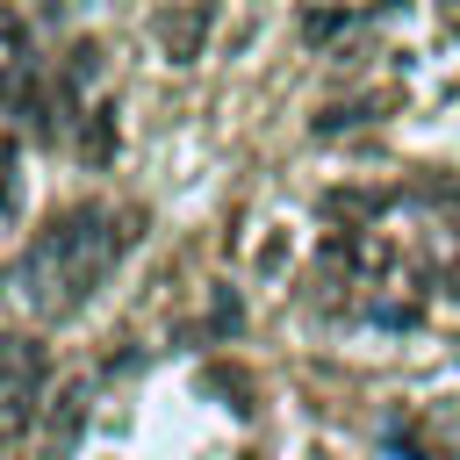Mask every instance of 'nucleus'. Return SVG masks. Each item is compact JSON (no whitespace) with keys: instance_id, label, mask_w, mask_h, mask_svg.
<instances>
[{"instance_id":"0eeeda50","label":"nucleus","mask_w":460,"mask_h":460,"mask_svg":"<svg viewBox=\"0 0 460 460\" xmlns=\"http://www.w3.org/2000/svg\"><path fill=\"white\" fill-rule=\"evenodd\" d=\"M446 22H453V29H460V0H446Z\"/></svg>"},{"instance_id":"39448f33","label":"nucleus","mask_w":460,"mask_h":460,"mask_svg":"<svg viewBox=\"0 0 460 460\" xmlns=\"http://www.w3.org/2000/svg\"><path fill=\"white\" fill-rule=\"evenodd\" d=\"M79 158H86V165H108V158H115V108H108V101L79 108Z\"/></svg>"},{"instance_id":"6e6552de","label":"nucleus","mask_w":460,"mask_h":460,"mask_svg":"<svg viewBox=\"0 0 460 460\" xmlns=\"http://www.w3.org/2000/svg\"><path fill=\"white\" fill-rule=\"evenodd\" d=\"M50 7H65V0H50Z\"/></svg>"},{"instance_id":"f257e3e1","label":"nucleus","mask_w":460,"mask_h":460,"mask_svg":"<svg viewBox=\"0 0 460 460\" xmlns=\"http://www.w3.org/2000/svg\"><path fill=\"white\" fill-rule=\"evenodd\" d=\"M137 244V208H108V201H86V208H65L36 230V244L22 252L14 266V295L29 302V316L58 323L72 316L115 266L122 252Z\"/></svg>"},{"instance_id":"20e7f679","label":"nucleus","mask_w":460,"mask_h":460,"mask_svg":"<svg viewBox=\"0 0 460 460\" xmlns=\"http://www.w3.org/2000/svg\"><path fill=\"white\" fill-rule=\"evenodd\" d=\"M201 43H208V0H180V7L158 14V50H165L172 65H194Z\"/></svg>"},{"instance_id":"423d86ee","label":"nucleus","mask_w":460,"mask_h":460,"mask_svg":"<svg viewBox=\"0 0 460 460\" xmlns=\"http://www.w3.org/2000/svg\"><path fill=\"white\" fill-rule=\"evenodd\" d=\"M446 295H460V266H453V273H446Z\"/></svg>"},{"instance_id":"7ed1b4c3","label":"nucleus","mask_w":460,"mask_h":460,"mask_svg":"<svg viewBox=\"0 0 460 460\" xmlns=\"http://www.w3.org/2000/svg\"><path fill=\"white\" fill-rule=\"evenodd\" d=\"M36 86V50H29V22L14 7H0V108H22Z\"/></svg>"},{"instance_id":"f03ea898","label":"nucleus","mask_w":460,"mask_h":460,"mask_svg":"<svg viewBox=\"0 0 460 460\" xmlns=\"http://www.w3.org/2000/svg\"><path fill=\"white\" fill-rule=\"evenodd\" d=\"M43 381H50V352L36 331H0V446H14L36 410H43Z\"/></svg>"}]
</instances>
